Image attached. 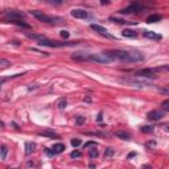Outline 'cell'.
I'll use <instances>...</instances> for the list:
<instances>
[{
  "label": "cell",
  "instance_id": "obj_1",
  "mask_svg": "<svg viewBox=\"0 0 169 169\" xmlns=\"http://www.w3.org/2000/svg\"><path fill=\"white\" fill-rule=\"evenodd\" d=\"M104 57L112 61H119V62H128V63H135V62H141L144 61V56L140 52H127V50H107V52H102Z\"/></svg>",
  "mask_w": 169,
  "mask_h": 169
},
{
  "label": "cell",
  "instance_id": "obj_2",
  "mask_svg": "<svg viewBox=\"0 0 169 169\" xmlns=\"http://www.w3.org/2000/svg\"><path fill=\"white\" fill-rule=\"evenodd\" d=\"M71 58L79 62H97V63H110V60L104 57L103 53H85L77 52L71 54Z\"/></svg>",
  "mask_w": 169,
  "mask_h": 169
},
{
  "label": "cell",
  "instance_id": "obj_3",
  "mask_svg": "<svg viewBox=\"0 0 169 169\" xmlns=\"http://www.w3.org/2000/svg\"><path fill=\"white\" fill-rule=\"evenodd\" d=\"M31 15H33L34 17L37 19L41 23H46V24H61L63 23V19L62 17H58V16H49L46 13H44L42 11H31Z\"/></svg>",
  "mask_w": 169,
  "mask_h": 169
},
{
  "label": "cell",
  "instance_id": "obj_4",
  "mask_svg": "<svg viewBox=\"0 0 169 169\" xmlns=\"http://www.w3.org/2000/svg\"><path fill=\"white\" fill-rule=\"evenodd\" d=\"M3 15H4L5 20L8 21V23H11V21H19V20H23L25 17V15L21 11H17V9H7V11L3 12Z\"/></svg>",
  "mask_w": 169,
  "mask_h": 169
},
{
  "label": "cell",
  "instance_id": "obj_5",
  "mask_svg": "<svg viewBox=\"0 0 169 169\" xmlns=\"http://www.w3.org/2000/svg\"><path fill=\"white\" fill-rule=\"evenodd\" d=\"M78 42H60V41H53V40H42L39 42L40 46H49V48H62V46H73L77 45Z\"/></svg>",
  "mask_w": 169,
  "mask_h": 169
},
{
  "label": "cell",
  "instance_id": "obj_6",
  "mask_svg": "<svg viewBox=\"0 0 169 169\" xmlns=\"http://www.w3.org/2000/svg\"><path fill=\"white\" fill-rule=\"evenodd\" d=\"M90 27H91L92 31H95L98 34H101V36L106 37V39H110V40H114V39H115V36H114V34H111L110 32L106 29V28H103V27H102V25H99V24H91Z\"/></svg>",
  "mask_w": 169,
  "mask_h": 169
},
{
  "label": "cell",
  "instance_id": "obj_7",
  "mask_svg": "<svg viewBox=\"0 0 169 169\" xmlns=\"http://www.w3.org/2000/svg\"><path fill=\"white\" fill-rule=\"evenodd\" d=\"M143 9H144V5L143 4H140V3H132L128 7L120 9V13L126 15V13H133V12H141Z\"/></svg>",
  "mask_w": 169,
  "mask_h": 169
},
{
  "label": "cell",
  "instance_id": "obj_8",
  "mask_svg": "<svg viewBox=\"0 0 169 169\" xmlns=\"http://www.w3.org/2000/svg\"><path fill=\"white\" fill-rule=\"evenodd\" d=\"M123 82L128 85H132V86H139V87H143V86H147L149 85V82L147 79H138V78H126V79H122Z\"/></svg>",
  "mask_w": 169,
  "mask_h": 169
},
{
  "label": "cell",
  "instance_id": "obj_9",
  "mask_svg": "<svg viewBox=\"0 0 169 169\" xmlns=\"http://www.w3.org/2000/svg\"><path fill=\"white\" fill-rule=\"evenodd\" d=\"M147 118L149 120H153V122H159L164 118V111H160V110H152L147 114Z\"/></svg>",
  "mask_w": 169,
  "mask_h": 169
},
{
  "label": "cell",
  "instance_id": "obj_10",
  "mask_svg": "<svg viewBox=\"0 0 169 169\" xmlns=\"http://www.w3.org/2000/svg\"><path fill=\"white\" fill-rule=\"evenodd\" d=\"M70 15L75 19H87L89 17V12L85 11V9H81V8L73 9V11L70 12Z\"/></svg>",
  "mask_w": 169,
  "mask_h": 169
},
{
  "label": "cell",
  "instance_id": "obj_11",
  "mask_svg": "<svg viewBox=\"0 0 169 169\" xmlns=\"http://www.w3.org/2000/svg\"><path fill=\"white\" fill-rule=\"evenodd\" d=\"M143 36H144L145 39H151V40H156V41H159V40L162 39L161 34L156 33V32H153V31H144Z\"/></svg>",
  "mask_w": 169,
  "mask_h": 169
},
{
  "label": "cell",
  "instance_id": "obj_12",
  "mask_svg": "<svg viewBox=\"0 0 169 169\" xmlns=\"http://www.w3.org/2000/svg\"><path fill=\"white\" fill-rule=\"evenodd\" d=\"M40 136H44V138H48V139H60V135L53 131H42V132H39Z\"/></svg>",
  "mask_w": 169,
  "mask_h": 169
},
{
  "label": "cell",
  "instance_id": "obj_13",
  "mask_svg": "<svg viewBox=\"0 0 169 169\" xmlns=\"http://www.w3.org/2000/svg\"><path fill=\"white\" fill-rule=\"evenodd\" d=\"M52 152L54 155H58V153H61V152L65 151V144H61V143H58V144H54L52 148Z\"/></svg>",
  "mask_w": 169,
  "mask_h": 169
},
{
  "label": "cell",
  "instance_id": "obj_14",
  "mask_svg": "<svg viewBox=\"0 0 169 169\" xmlns=\"http://www.w3.org/2000/svg\"><path fill=\"white\" fill-rule=\"evenodd\" d=\"M25 36L28 37V39H32V40H37L40 42V41L45 40L46 37L44 36V34H39V33H25Z\"/></svg>",
  "mask_w": 169,
  "mask_h": 169
},
{
  "label": "cell",
  "instance_id": "obj_15",
  "mask_svg": "<svg viewBox=\"0 0 169 169\" xmlns=\"http://www.w3.org/2000/svg\"><path fill=\"white\" fill-rule=\"evenodd\" d=\"M122 36L123 37H130V39H135V37H138V32H135L133 29H124L122 32Z\"/></svg>",
  "mask_w": 169,
  "mask_h": 169
},
{
  "label": "cell",
  "instance_id": "obj_16",
  "mask_svg": "<svg viewBox=\"0 0 169 169\" xmlns=\"http://www.w3.org/2000/svg\"><path fill=\"white\" fill-rule=\"evenodd\" d=\"M161 19H162L161 15L155 13V15H151V16H148V17H147V23H148V24H153V23H157V21H160Z\"/></svg>",
  "mask_w": 169,
  "mask_h": 169
},
{
  "label": "cell",
  "instance_id": "obj_17",
  "mask_svg": "<svg viewBox=\"0 0 169 169\" xmlns=\"http://www.w3.org/2000/svg\"><path fill=\"white\" fill-rule=\"evenodd\" d=\"M114 135H115L116 138H120L122 140H131V135L128 132H126V131H116Z\"/></svg>",
  "mask_w": 169,
  "mask_h": 169
},
{
  "label": "cell",
  "instance_id": "obj_18",
  "mask_svg": "<svg viewBox=\"0 0 169 169\" xmlns=\"http://www.w3.org/2000/svg\"><path fill=\"white\" fill-rule=\"evenodd\" d=\"M34 149H36V143H31V141L25 143V153L27 155H31Z\"/></svg>",
  "mask_w": 169,
  "mask_h": 169
},
{
  "label": "cell",
  "instance_id": "obj_19",
  "mask_svg": "<svg viewBox=\"0 0 169 169\" xmlns=\"http://www.w3.org/2000/svg\"><path fill=\"white\" fill-rule=\"evenodd\" d=\"M7 152H8V148L5 145H1L0 147V157L4 160L5 157H7Z\"/></svg>",
  "mask_w": 169,
  "mask_h": 169
},
{
  "label": "cell",
  "instance_id": "obj_20",
  "mask_svg": "<svg viewBox=\"0 0 169 169\" xmlns=\"http://www.w3.org/2000/svg\"><path fill=\"white\" fill-rule=\"evenodd\" d=\"M11 66V61L5 58H0V68H9Z\"/></svg>",
  "mask_w": 169,
  "mask_h": 169
},
{
  "label": "cell",
  "instance_id": "obj_21",
  "mask_svg": "<svg viewBox=\"0 0 169 169\" xmlns=\"http://www.w3.org/2000/svg\"><path fill=\"white\" fill-rule=\"evenodd\" d=\"M66 104H68V101H66L65 98H63V99H60V102H58V108H60V110H65Z\"/></svg>",
  "mask_w": 169,
  "mask_h": 169
},
{
  "label": "cell",
  "instance_id": "obj_22",
  "mask_svg": "<svg viewBox=\"0 0 169 169\" xmlns=\"http://www.w3.org/2000/svg\"><path fill=\"white\" fill-rule=\"evenodd\" d=\"M85 122H86V119H85V116H77L75 118V124L77 126H82V124H85Z\"/></svg>",
  "mask_w": 169,
  "mask_h": 169
},
{
  "label": "cell",
  "instance_id": "obj_23",
  "mask_svg": "<svg viewBox=\"0 0 169 169\" xmlns=\"http://www.w3.org/2000/svg\"><path fill=\"white\" fill-rule=\"evenodd\" d=\"M98 155H99L98 149L95 148V147H92V148L90 149V157H91V159H95V157H98Z\"/></svg>",
  "mask_w": 169,
  "mask_h": 169
},
{
  "label": "cell",
  "instance_id": "obj_24",
  "mask_svg": "<svg viewBox=\"0 0 169 169\" xmlns=\"http://www.w3.org/2000/svg\"><path fill=\"white\" fill-rule=\"evenodd\" d=\"M82 156V152L81 151H77V149H75V151H73L71 153H70V157L71 159H77V157H81Z\"/></svg>",
  "mask_w": 169,
  "mask_h": 169
},
{
  "label": "cell",
  "instance_id": "obj_25",
  "mask_svg": "<svg viewBox=\"0 0 169 169\" xmlns=\"http://www.w3.org/2000/svg\"><path fill=\"white\" fill-rule=\"evenodd\" d=\"M112 155H114V149H112V148H107L106 152H104V156H106L107 159L112 157Z\"/></svg>",
  "mask_w": 169,
  "mask_h": 169
},
{
  "label": "cell",
  "instance_id": "obj_26",
  "mask_svg": "<svg viewBox=\"0 0 169 169\" xmlns=\"http://www.w3.org/2000/svg\"><path fill=\"white\" fill-rule=\"evenodd\" d=\"M71 145L74 147V148H77V147L81 145V140H79V139H73L71 140Z\"/></svg>",
  "mask_w": 169,
  "mask_h": 169
},
{
  "label": "cell",
  "instance_id": "obj_27",
  "mask_svg": "<svg viewBox=\"0 0 169 169\" xmlns=\"http://www.w3.org/2000/svg\"><path fill=\"white\" fill-rule=\"evenodd\" d=\"M152 131H153V128L149 127V126H143L141 127V132H152Z\"/></svg>",
  "mask_w": 169,
  "mask_h": 169
},
{
  "label": "cell",
  "instance_id": "obj_28",
  "mask_svg": "<svg viewBox=\"0 0 169 169\" xmlns=\"http://www.w3.org/2000/svg\"><path fill=\"white\" fill-rule=\"evenodd\" d=\"M162 108H164L165 111H168V110H169V101H168V99L162 102Z\"/></svg>",
  "mask_w": 169,
  "mask_h": 169
},
{
  "label": "cell",
  "instance_id": "obj_29",
  "mask_svg": "<svg viewBox=\"0 0 169 169\" xmlns=\"http://www.w3.org/2000/svg\"><path fill=\"white\" fill-rule=\"evenodd\" d=\"M69 36H70V33L68 31H62L61 32V37H62V39H69Z\"/></svg>",
  "mask_w": 169,
  "mask_h": 169
},
{
  "label": "cell",
  "instance_id": "obj_30",
  "mask_svg": "<svg viewBox=\"0 0 169 169\" xmlns=\"http://www.w3.org/2000/svg\"><path fill=\"white\" fill-rule=\"evenodd\" d=\"M87 147H97V144H95V141H87L85 143V148H87Z\"/></svg>",
  "mask_w": 169,
  "mask_h": 169
},
{
  "label": "cell",
  "instance_id": "obj_31",
  "mask_svg": "<svg viewBox=\"0 0 169 169\" xmlns=\"http://www.w3.org/2000/svg\"><path fill=\"white\" fill-rule=\"evenodd\" d=\"M112 21H115V23H118V24H126L127 21H124V20H120V19H111Z\"/></svg>",
  "mask_w": 169,
  "mask_h": 169
},
{
  "label": "cell",
  "instance_id": "obj_32",
  "mask_svg": "<svg viewBox=\"0 0 169 169\" xmlns=\"http://www.w3.org/2000/svg\"><path fill=\"white\" fill-rule=\"evenodd\" d=\"M50 4H54V5H60V4H62V1H53V0H50Z\"/></svg>",
  "mask_w": 169,
  "mask_h": 169
},
{
  "label": "cell",
  "instance_id": "obj_33",
  "mask_svg": "<svg viewBox=\"0 0 169 169\" xmlns=\"http://www.w3.org/2000/svg\"><path fill=\"white\" fill-rule=\"evenodd\" d=\"M143 169H152L151 165H143Z\"/></svg>",
  "mask_w": 169,
  "mask_h": 169
},
{
  "label": "cell",
  "instance_id": "obj_34",
  "mask_svg": "<svg viewBox=\"0 0 169 169\" xmlns=\"http://www.w3.org/2000/svg\"><path fill=\"white\" fill-rule=\"evenodd\" d=\"M1 86H3V81H0V90H1Z\"/></svg>",
  "mask_w": 169,
  "mask_h": 169
}]
</instances>
